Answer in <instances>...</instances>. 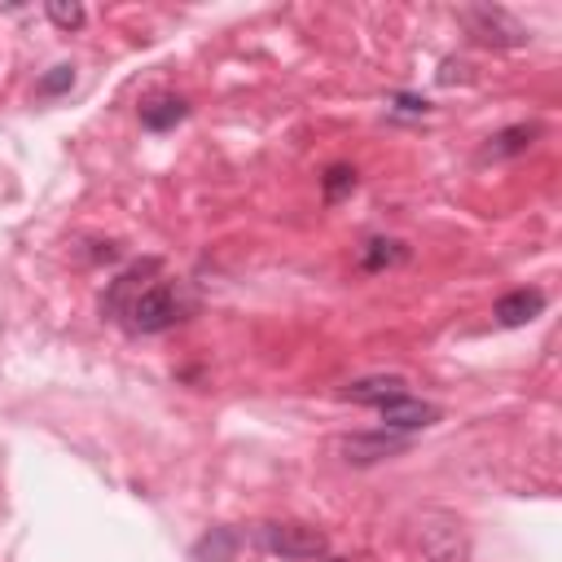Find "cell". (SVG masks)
Masks as SVG:
<instances>
[{
    "label": "cell",
    "instance_id": "obj_6",
    "mask_svg": "<svg viewBox=\"0 0 562 562\" xmlns=\"http://www.w3.org/2000/svg\"><path fill=\"white\" fill-rule=\"evenodd\" d=\"M544 290H509V294H501L496 303H492V316H496V325H505V329H514V325H527V321H536L540 312H544Z\"/></svg>",
    "mask_w": 562,
    "mask_h": 562
},
{
    "label": "cell",
    "instance_id": "obj_12",
    "mask_svg": "<svg viewBox=\"0 0 562 562\" xmlns=\"http://www.w3.org/2000/svg\"><path fill=\"white\" fill-rule=\"evenodd\" d=\"M321 184H325V202H338L342 193H351V189H356V171H351V167H342V162H334V167L325 171V180H321Z\"/></svg>",
    "mask_w": 562,
    "mask_h": 562
},
{
    "label": "cell",
    "instance_id": "obj_3",
    "mask_svg": "<svg viewBox=\"0 0 562 562\" xmlns=\"http://www.w3.org/2000/svg\"><path fill=\"white\" fill-rule=\"evenodd\" d=\"M461 22H465V31H470V40L474 44H487V48H522L531 35H527V26L522 22H514L505 9H496V4H470V9H461Z\"/></svg>",
    "mask_w": 562,
    "mask_h": 562
},
{
    "label": "cell",
    "instance_id": "obj_9",
    "mask_svg": "<svg viewBox=\"0 0 562 562\" xmlns=\"http://www.w3.org/2000/svg\"><path fill=\"white\" fill-rule=\"evenodd\" d=\"M237 531L233 527H211L206 536H198L193 540V549H189V558L193 562H233L237 558Z\"/></svg>",
    "mask_w": 562,
    "mask_h": 562
},
{
    "label": "cell",
    "instance_id": "obj_11",
    "mask_svg": "<svg viewBox=\"0 0 562 562\" xmlns=\"http://www.w3.org/2000/svg\"><path fill=\"white\" fill-rule=\"evenodd\" d=\"M70 88H75V66H70V61H57L48 75H40L35 97L48 101V97H61V92H70Z\"/></svg>",
    "mask_w": 562,
    "mask_h": 562
},
{
    "label": "cell",
    "instance_id": "obj_8",
    "mask_svg": "<svg viewBox=\"0 0 562 562\" xmlns=\"http://www.w3.org/2000/svg\"><path fill=\"white\" fill-rule=\"evenodd\" d=\"M536 136H540L536 123H509V127H501V132L487 136V145H483L479 158H492V162H501V158H518V154H527V149L536 145Z\"/></svg>",
    "mask_w": 562,
    "mask_h": 562
},
{
    "label": "cell",
    "instance_id": "obj_14",
    "mask_svg": "<svg viewBox=\"0 0 562 562\" xmlns=\"http://www.w3.org/2000/svg\"><path fill=\"white\" fill-rule=\"evenodd\" d=\"M395 110H400V114H426L430 101H426V97H413V92H395Z\"/></svg>",
    "mask_w": 562,
    "mask_h": 562
},
{
    "label": "cell",
    "instance_id": "obj_7",
    "mask_svg": "<svg viewBox=\"0 0 562 562\" xmlns=\"http://www.w3.org/2000/svg\"><path fill=\"white\" fill-rule=\"evenodd\" d=\"M184 119H189V101L176 92H154L140 101V127L145 132H171Z\"/></svg>",
    "mask_w": 562,
    "mask_h": 562
},
{
    "label": "cell",
    "instance_id": "obj_4",
    "mask_svg": "<svg viewBox=\"0 0 562 562\" xmlns=\"http://www.w3.org/2000/svg\"><path fill=\"white\" fill-rule=\"evenodd\" d=\"M259 544L277 558L303 562V558H321L325 553V531L307 527V522H263L259 527Z\"/></svg>",
    "mask_w": 562,
    "mask_h": 562
},
{
    "label": "cell",
    "instance_id": "obj_13",
    "mask_svg": "<svg viewBox=\"0 0 562 562\" xmlns=\"http://www.w3.org/2000/svg\"><path fill=\"white\" fill-rule=\"evenodd\" d=\"M44 13H48V22H57L61 31H79V26H83V9H79V4H44Z\"/></svg>",
    "mask_w": 562,
    "mask_h": 562
},
{
    "label": "cell",
    "instance_id": "obj_1",
    "mask_svg": "<svg viewBox=\"0 0 562 562\" xmlns=\"http://www.w3.org/2000/svg\"><path fill=\"white\" fill-rule=\"evenodd\" d=\"M101 312L127 334H167L198 312V294L189 281L167 277L158 259H136L105 285Z\"/></svg>",
    "mask_w": 562,
    "mask_h": 562
},
{
    "label": "cell",
    "instance_id": "obj_10",
    "mask_svg": "<svg viewBox=\"0 0 562 562\" xmlns=\"http://www.w3.org/2000/svg\"><path fill=\"white\" fill-rule=\"evenodd\" d=\"M360 268L364 272H382V268H395V263H404L408 259V246L404 241H395V237H369L364 246H360Z\"/></svg>",
    "mask_w": 562,
    "mask_h": 562
},
{
    "label": "cell",
    "instance_id": "obj_15",
    "mask_svg": "<svg viewBox=\"0 0 562 562\" xmlns=\"http://www.w3.org/2000/svg\"><path fill=\"white\" fill-rule=\"evenodd\" d=\"M325 562H351V558H325Z\"/></svg>",
    "mask_w": 562,
    "mask_h": 562
},
{
    "label": "cell",
    "instance_id": "obj_2",
    "mask_svg": "<svg viewBox=\"0 0 562 562\" xmlns=\"http://www.w3.org/2000/svg\"><path fill=\"white\" fill-rule=\"evenodd\" d=\"M342 400H356V404L378 408L382 430H395V435H408V439H413L417 430H426V426H435V422H439V404L417 400V395L408 391V382H404V378H395V373L356 378V382H347V386H342Z\"/></svg>",
    "mask_w": 562,
    "mask_h": 562
},
{
    "label": "cell",
    "instance_id": "obj_5",
    "mask_svg": "<svg viewBox=\"0 0 562 562\" xmlns=\"http://www.w3.org/2000/svg\"><path fill=\"white\" fill-rule=\"evenodd\" d=\"M408 448V435H395V430H378V435H351L342 439V457L356 461V465H373L382 457H395Z\"/></svg>",
    "mask_w": 562,
    "mask_h": 562
}]
</instances>
